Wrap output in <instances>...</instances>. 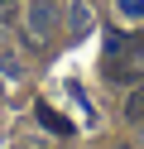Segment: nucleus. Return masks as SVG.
Here are the masks:
<instances>
[{"instance_id":"f03ea898","label":"nucleus","mask_w":144,"mask_h":149,"mask_svg":"<svg viewBox=\"0 0 144 149\" xmlns=\"http://www.w3.org/2000/svg\"><path fill=\"white\" fill-rule=\"evenodd\" d=\"M67 29H72V39L91 34V10H86L82 0H77V5H67Z\"/></svg>"},{"instance_id":"423d86ee","label":"nucleus","mask_w":144,"mask_h":149,"mask_svg":"<svg viewBox=\"0 0 144 149\" xmlns=\"http://www.w3.org/2000/svg\"><path fill=\"white\" fill-rule=\"evenodd\" d=\"M115 149H134V144H115Z\"/></svg>"},{"instance_id":"20e7f679","label":"nucleus","mask_w":144,"mask_h":149,"mask_svg":"<svg viewBox=\"0 0 144 149\" xmlns=\"http://www.w3.org/2000/svg\"><path fill=\"white\" fill-rule=\"evenodd\" d=\"M0 72H5V77H19V53L10 48V43H0Z\"/></svg>"},{"instance_id":"f257e3e1","label":"nucleus","mask_w":144,"mask_h":149,"mask_svg":"<svg viewBox=\"0 0 144 149\" xmlns=\"http://www.w3.org/2000/svg\"><path fill=\"white\" fill-rule=\"evenodd\" d=\"M53 29H58V5L53 0H29V43L43 48L53 39Z\"/></svg>"},{"instance_id":"7ed1b4c3","label":"nucleus","mask_w":144,"mask_h":149,"mask_svg":"<svg viewBox=\"0 0 144 149\" xmlns=\"http://www.w3.org/2000/svg\"><path fill=\"white\" fill-rule=\"evenodd\" d=\"M125 120H134V125H144V87H134L130 96H125Z\"/></svg>"},{"instance_id":"39448f33","label":"nucleus","mask_w":144,"mask_h":149,"mask_svg":"<svg viewBox=\"0 0 144 149\" xmlns=\"http://www.w3.org/2000/svg\"><path fill=\"white\" fill-rule=\"evenodd\" d=\"M15 15H19V5H15V0H0V24H10Z\"/></svg>"}]
</instances>
